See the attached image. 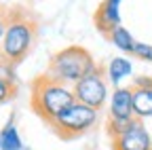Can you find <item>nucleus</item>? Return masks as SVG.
Returning <instances> with one entry per match:
<instances>
[{
	"label": "nucleus",
	"instance_id": "11",
	"mask_svg": "<svg viewBox=\"0 0 152 150\" xmlns=\"http://www.w3.org/2000/svg\"><path fill=\"white\" fill-rule=\"evenodd\" d=\"M108 40L116 47V49H121L123 53H131L133 55V51H135V40H133V36H131V32L127 30V28H123V26H118V28H114L112 30V34L108 36Z\"/></svg>",
	"mask_w": 152,
	"mask_h": 150
},
{
	"label": "nucleus",
	"instance_id": "2",
	"mask_svg": "<svg viewBox=\"0 0 152 150\" xmlns=\"http://www.w3.org/2000/svg\"><path fill=\"white\" fill-rule=\"evenodd\" d=\"M38 36V21L36 17L21 7H11L9 26L4 32L2 45H0V61L9 66H19L28 53L32 51Z\"/></svg>",
	"mask_w": 152,
	"mask_h": 150
},
{
	"label": "nucleus",
	"instance_id": "14",
	"mask_svg": "<svg viewBox=\"0 0 152 150\" xmlns=\"http://www.w3.org/2000/svg\"><path fill=\"white\" fill-rule=\"evenodd\" d=\"M13 95H15V80H9V78L0 76V104L9 102Z\"/></svg>",
	"mask_w": 152,
	"mask_h": 150
},
{
	"label": "nucleus",
	"instance_id": "13",
	"mask_svg": "<svg viewBox=\"0 0 152 150\" xmlns=\"http://www.w3.org/2000/svg\"><path fill=\"white\" fill-rule=\"evenodd\" d=\"M137 119H127V121H123V119H112V116H108V125H106V131H108V135H110V140L112 138H118L121 133H125V131L135 123Z\"/></svg>",
	"mask_w": 152,
	"mask_h": 150
},
{
	"label": "nucleus",
	"instance_id": "7",
	"mask_svg": "<svg viewBox=\"0 0 152 150\" xmlns=\"http://www.w3.org/2000/svg\"><path fill=\"white\" fill-rule=\"evenodd\" d=\"M133 112L135 119L144 121L152 116V78L150 76H140L133 80Z\"/></svg>",
	"mask_w": 152,
	"mask_h": 150
},
{
	"label": "nucleus",
	"instance_id": "5",
	"mask_svg": "<svg viewBox=\"0 0 152 150\" xmlns=\"http://www.w3.org/2000/svg\"><path fill=\"white\" fill-rule=\"evenodd\" d=\"M74 95L76 102H80L93 110H102L108 102V74H106V66L97 64L91 74L74 85Z\"/></svg>",
	"mask_w": 152,
	"mask_h": 150
},
{
	"label": "nucleus",
	"instance_id": "15",
	"mask_svg": "<svg viewBox=\"0 0 152 150\" xmlns=\"http://www.w3.org/2000/svg\"><path fill=\"white\" fill-rule=\"evenodd\" d=\"M133 55L144 61H152V45H146V42H137L135 45V51H133Z\"/></svg>",
	"mask_w": 152,
	"mask_h": 150
},
{
	"label": "nucleus",
	"instance_id": "1",
	"mask_svg": "<svg viewBox=\"0 0 152 150\" xmlns=\"http://www.w3.org/2000/svg\"><path fill=\"white\" fill-rule=\"evenodd\" d=\"M76 102L74 87L57 80L51 74H38L30 85V108L36 116L51 125L66 108Z\"/></svg>",
	"mask_w": 152,
	"mask_h": 150
},
{
	"label": "nucleus",
	"instance_id": "10",
	"mask_svg": "<svg viewBox=\"0 0 152 150\" xmlns=\"http://www.w3.org/2000/svg\"><path fill=\"white\" fill-rule=\"evenodd\" d=\"M131 61L125 57H112L106 64V74H108V83H112L114 87H118L123 78H127L131 74Z\"/></svg>",
	"mask_w": 152,
	"mask_h": 150
},
{
	"label": "nucleus",
	"instance_id": "9",
	"mask_svg": "<svg viewBox=\"0 0 152 150\" xmlns=\"http://www.w3.org/2000/svg\"><path fill=\"white\" fill-rule=\"evenodd\" d=\"M110 116L112 119H135L133 112V89L131 87H116L112 91V100H110Z\"/></svg>",
	"mask_w": 152,
	"mask_h": 150
},
{
	"label": "nucleus",
	"instance_id": "6",
	"mask_svg": "<svg viewBox=\"0 0 152 150\" xmlns=\"http://www.w3.org/2000/svg\"><path fill=\"white\" fill-rule=\"evenodd\" d=\"M110 146L112 150H152V140L144 127V121L137 119L125 133H121L118 138H112Z\"/></svg>",
	"mask_w": 152,
	"mask_h": 150
},
{
	"label": "nucleus",
	"instance_id": "12",
	"mask_svg": "<svg viewBox=\"0 0 152 150\" xmlns=\"http://www.w3.org/2000/svg\"><path fill=\"white\" fill-rule=\"evenodd\" d=\"M21 138H19L17 129L13 125V119L4 125V129L0 131V150H21Z\"/></svg>",
	"mask_w": 152,
	"mask_h": 150
},
{
	"label": "nucleus",
	"instance_id": "3",
	"mask_svg": "<svg viewBox=\"0 0 152 150\" xmlns=\"http://www.w3.org/2000/svg\"><path fill=\"white\" fill-rule=\"evenodd\" d=\"M95 59L93 55L80 47V45H70L64 47L61 51H57L51 61H49V74L55 76L57 80H61L70 87H74L76 83H80L87 74H91L95 70Z\"/></svg>",
	"mask_w": 152,
	"mask_h": 150
},
{
	"label": "nucleus",
	"instance_id": "8",
	"mask_svg": "<svg viewBox=\"0 0 152 150\" xmlns=\"http://www.w3.org/2000/svg\"><path fill=\"white\" fill-rule=\"evenodd\" d=\"M121 2L123 0H104L99 4V9L95 11V28L99 30V34H104L106 38L112 34L114 28L121 26Z\"/></svg>",
	"mask_w": 152,
	"mask_h": 150
},
{
	"label": "nucleus",
	"instance_id": "16",
	"mask_svg": "<svg viewBox=\"0 0 152 150\" xmlns=\"http://www.w3.org/2000/svg\"><path fill=\"white\" fill-rule=\"evenodd\" d=\"M9 15H11V7L0 4V45H2L4 32H7V26H9Z\"/></svg>",
	"mask_w": 152,
	"mask_h": 150
},
{
	"label": "nucleus",
	"instance_id": "4",
	"mask_svg": "<svg viewBox=\"0 0 152 150\" xmlns=\"http://www.w3.org/2000/svg\"><path fill=\"white\" fill-rule=\"evenodd\" d=\"M97 125V110H93L80 102H74L70 108H66L49 127L57 138L66 142H72L76 138H83L85 133Z\"/></svg>",
	"mask_w": 152,
	"mask_h": 150
}]
</instances>
